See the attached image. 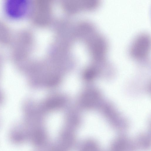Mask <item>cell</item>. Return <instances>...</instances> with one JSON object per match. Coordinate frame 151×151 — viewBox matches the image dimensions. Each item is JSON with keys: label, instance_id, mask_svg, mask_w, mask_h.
I'll return each instance as SVG.
<instances>
[{"label": "cell", "instance_id": "obj_1", "mask_svg": "<svg viewBox=\"0 0 151 151\" xmlns=\"http://www.w3.org/2000/svg\"><path fill=\"white\" fill-rule=\"evenodd\" d=\"M150 47V39L148 35L142 34L134 40L130 48V54L137 59H142L148 55Z\"/></svg>", "mask_w": 151, "mask_h": 151}]
</instances>
